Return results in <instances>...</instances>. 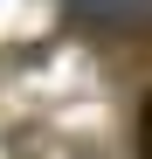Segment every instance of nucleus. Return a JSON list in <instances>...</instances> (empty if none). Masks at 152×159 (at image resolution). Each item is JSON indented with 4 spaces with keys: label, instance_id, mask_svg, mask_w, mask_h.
I'll list each match as a JSON object with an SVG mask.
<instances>
[{
    "label": "nucleus",
    "instance_id": "nucleus-1",
    "mask_svg": "<svg viewBox=\"0 0 152 159\" xmlns=\"http://www.w3.org/2000/svg\"><path fill=\"white\" fill-rule=\"evenodd\" d=\"M69 14L76 21H138L145 0H69Z\"/></svg>",
    "mask_w": 152,
    "mask_h": 159
}]
</instances>
